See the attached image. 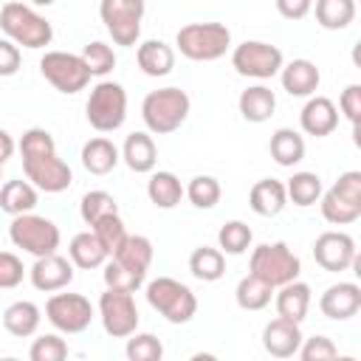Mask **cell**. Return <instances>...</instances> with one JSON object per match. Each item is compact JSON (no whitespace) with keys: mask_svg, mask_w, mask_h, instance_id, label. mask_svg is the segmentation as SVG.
<instances>
[{"mask_svg":"<svg viewBox=\"0 0 361 361\" xmlns=\"http://www.w3.org/2000/svg\"><path fill=\"white\" fill-rule=\"evenodd\" d=\"M231 65L240 76H251V79H271L282 71L285 59L282 51L271 42H259V39H245L243 45L234 48L231 54Z\"/></svg>","mask_w":361,"mask_h":361,"instance_id":"8fae6325","label":"cell"},{"mask_svg":"<svg viewBox=\"0 0 361 361\" xmlns=\"http://www.w3.org/2000/svg\"><path fill=\"white\" fill-rule=\"evenodd\" d=\"M85 116L93 130L99 133H113L124 124L127 118V93L118 82H99L85 104Z\"/></svg>","mask_w":361,"mask_h":361,"instance_id":"52a82bcc","label":"cell"},{"mask_svg":"<svg viewBox=\"0 0 361 361\" xmlns=\"http://www.w3.org/2000/svg\"><path fill=\"white\" fill-rule=\"evenodd\" d=\"M28 276H31V285L37 290L54 293V290H62V288H68L73 282V265L54 251V254L37 257V262L28 271Z\"/></svg>","mask_w":361,"mask_h":361,"instance_id":"2e32d148","label":"cell"},{"mask_svg":"<svg viewBox=\"0 0 361 361\" xmlns=\"http://www.w3.org/2000/svg\"><path fill=\"white\" fill-rule=\"evenodd\" d=\"M299 344H302V330H299V324L290 322V319L276 316V319H271V322L265 324V330H262V347H265V353L274 355V358H290V355H296Z\"/></svg>","mask_w":361,"mask_h":361,"instance_id":"e0dca14e","label":"cell"},{"mask_svg":"<svg viewBox=\"0 0 361 361\" xmlns=\"http://www.w3.org/2000/svg\"><path fill=\"white\" fill-rule=\"evenodd\" d=\"M141 3H144V0H141Z\"/></svg>","mask_w":361,"mask_h":361,"instance_id":"f5cc1de1","label":"cell"},{"mask_svg":"<svg viewBox=\"0 0 361 361\" xmlns=\"http://www.w3.org/2000/svg\"><path fill=\"white\" fill-rule=\"evenodd\" d=\"M0 28L14 45L31 48V51L34 48H45L54 39L51 23L42 14H37L31 6L17 3V0H11V3H6L0 8Z\"/></svg>","mask_w":361,"mask_h":361,"instance_id":"3957f363","label":"cell"},{"mask_svg":"<svg viewBox=\"0 0 361 361\" xmlns=\"http://www.w3.org/2000/svg\"><path fill=\"white\" fill-rule=\"evenodd\" d=\"M322 217L333 226H347L361 217V172L350 169L322 195Z\"/></svg>","mask_w":361,"mask_h":361,"instance_id":"ba28073f","label":"cell"},{"mask_svg":"<svg viewBox=\"0 0 361 361\" xmlns=\"http://www.w3.org/2000/svg\"><path fill=\"white\" fill-rule=\"evenodd\" d=\"M319 307L327 319L333 322H344V319H353L361 307V288L355 282H338V285H330L322 299H319Z\"/></svg>","mask_w":361,"mask_h":361,"instance_id":"ac0fdd59","label":"cell"},{"mask_svg":"<svg viewBox=\"0 0 361 361\" xmlns=\"http://www.w3.org/2000/svg\"><path fill=\"white\" fill-rule=\"evenodd\" d=\"M288 203V195H285V183L276 180V178H262L251 186L248 192V206L254 214L259 217H276Z\"/></svg>","mask_w":361,"mask_h":361,"instance_id":"ffe728a7","label":"cell"},{"mask_svg":"<svg viewBox=\"0 0 361 361\" xmlns=\"http://www.w3.org/2000/svg\"><path fill=\"white\" fill-rule=\"evenodd\" d=\"M34 6H51V3H56V0H31Z\"/></svg>","mask_w":361,"mask_h":361,"instance_id":"816d5d0a","label":"cell"},{"mask_svg":"<svg viewBox=\"0 0 361 361\" xmlns=\"http://www.w3.org/2000/svg\"><path fill=\"white\" fill-rule=\"evenodd\" d=\"M299 271H302V262L288 248V243H262V245H257L251 251L248 274L259 276L271 288H279L285 282L299 279Z\"/></svg>","mask_w":361,"mask_h":361,"instance_id":"5b68a950","label":"cell"},{"mask_svg":"<svg viewBox=\"0 0 361 361\" xmlns=\"http://www.w3.org/2000/svg\"><path fill=\"white\" fill-rule=\"evenodd\" d=\"M23 274H25V268H23L20 257L11 251H0V288L3 290L17 288L23 282Z\"/></svg>","mask_w":361,"mask_h":361,"instance_id":"bcb514c9","label":"cell"},{"mask_svg":"<svg viewBox=\"0 0 361 361\" xmlns=\"http://www.w3.org/2000/svg\"><path fill=\"white\" fill-rule=\"evenodd\" d=\"M20 152H23V172L37 189L48 195H59L73 183V172L56 155V144L48 130L42 127L25 130L20 141Z\"/></svg>","mask_w":361,"mask_h":361,"instance_id":"6da1fadb","label":"cell"},{"mask_svg":"<svg viewBox=\"0 0 361 361\" xmlns=\"http://www.w3.org/2000/svg\"><path fill=\"white\" fill-rule=\"evenodd\" d=\"M147 302H149V307L158 310L169 324H186V322L195 316V310H197L195 293H192L183 282H178V279H172V276H158V279H152V282L147 285Z\"/></svg>","mask_w":361,"mask_h":361,"instance_id":"8992f818","label":"cell"},{"mask_svg":"<svg viewBox=\"0 0 361 361\" xmlns=\"http://www.w3.org/2000/svg\"><path fill=\"white\" fill-rule=\"evenodd\" d=\"M147 195L158 209H175L183 197V186L172 172H152L147 180Z\"/></svg>","mask_w":361,"mask_h":361,"instance_id":"836d02e7","label":"cell"},{"mask_svg":"<svg viewBox=\"0 0 361 361\" xmlns=\"http://www.w3.org/2000/svg\"><path fill=\"white\" fill-rule=\"evenodd\" d=\"M79 56L85 59L90 76H107V73L116 68V54H113V48H110L107 42H102V39L87 42Z\"/></svg>","mask_w":361,"mask_h":361,"instance_id":"ab89813d","label":"cell"},{"mask_svg":"<svg viewBox=\"0 0 361 361\" xmlns=\"http://www.w3.org/2000/svg\"><path fill=\"white\" fill-rule=\"evenodd\" d=\"M144 276L147 274H138L127 265H121L118 259H110L104 262V285L113 288V290H127V293H135L141 285H144Z\"/></svg>","mask_w":361,"mask_h":361,"instance_id":"f35d334b","label":"cell"},{"mask_svg":"<svg viewBox=\"0 0 361 361\" xmlns=\"http://www.w3.org/2000/svg\"><path fill=\"white\" fill-rule=\"evenodd\" d=\"M338 107L347 116V121L353 127H358V118H361V85H347L341 99H338Z\"/></svg>","mask_w":361,"mask_h":361,"instance_id":"7dc6e473","label":"cell"},{"mask_svg":"<svg viewBox=\"0 0 361 361\" xmlns=\"http://www.w3.org/2000/svg\"><path fill=\"white\" fill-rule=\"evenodd\" d=\"M116 212H118V203H116V197H113L110 192H104V189L87 192V195L82 197V203H79V214H82V220H85L87 226H93L96 220H102V217H107V214H116Z\"/></svg>","mask_w":361,"mask_h":361,"instance_id":"74e56055","label":"cell"},{"mask_svg":"<svg viewBox=\"0 0 361 361\" xmlns=\"http://www.w3.org/2000/svg\"><path fill=\"white\" fill-rule=\"evenodd\" d=\"M307 307H310V285L307 282H285L279 285V293H276V313L282 319H290L296 324H302V319L307 316Z\"/></svg>","mask_w":361,"mask_h":361,"instance_id":"7402d4cb","label":"cell"},{"mask_svg":"<svg viewBox=\"0 0 361 361\" xmlns=\"http://www.w3.org/2000/svg\"><path fill=\"white\" fill-rule=\"evenodd\" d=\"M39 307L34 305V302H28V299H20V302H11L6 310H3V327L11 333V336H17V338H28V336H34L37 333V327H39Z\"/></svg>","mask_w":361,"mask_h":361,"instance_id":"4316f807","label":"cell"},{"mask_svg":"<svg viewBox=\"0 0 361 361\" xmlns=\"http://www.w3.org/2000/svg\"><path fill=\"white\" fill-rule=\"evenodd\" d=\"M68 254H71V262H73L76 268H85V271L104 265L107 257H110L93 231H82V234H76V237L71 240V245H68Z\"/></svg>","mask_w":361,"mask_h":361,"instance_id":"83f0119b","label":"cell"},{"mask_svg":"<svg viewBox=\"0 0 361 361\" xmlns=\"http://www.w3.org/2000/svg\"><path fill=\"white\" fill-rule=\"evenodd\" d=\"M65 355H68V344H65V338H59L54 333H45V336L34 338V344L28 350L31 361H62Z\"/></svg>","mask_w":361,"mask_h":361,"instance_id":"ee69618b","label":"cell"},{"mask_svg":"<svg viewBox=\"0 0 361 361\" xmlns=\"http://www.w3.org/2000/svg\"><path fill=\"white\" fill-rule=\"evenodd\" d=\"M99 316H102L104 333L113 338H127L138 327V307H135L133 293H127V290L107 288L99 296Z\"/></svg>","mask_w":361,"mask_h":361,"instance_id":"4fadbf2b","label":"cell"},{"mask_svg":"<svg viewBox=\"0 0 361 361\" xmlns=\"http://www.w3.org/2000/svg\"><path fill=\"white\" fill-rule=\"evenodd\" d=\"M285 195L296 206H313L322 197V178L316 172H293V178L285 183Z\"/></svg>","mask_w":361,"mask_h":361,"instance_id":"d590c367","label":"cell"},{"mask_svg":"<svg viewBox=\"0 0 361 361\" xmlns=\"http://www.w3.org/2000/svg\"><path fill=\"white\" fill-rule=\"evenodd\" d=\"M37 206V189L28 180H6L0 186V209L6 214H25Z\"/></svg>","mask_w":361,"mask_h":361,"instance_id":"f546056e","label":"cell"},{"mask_svg":"<svg viewBox=\"0 0 361 361\" xmlns=\"http://www.w3.org/2000/svg\"><path fill=\"white\" fill-rule=\"evenodd\" d=\"M313 8V0H276V11L285 20H302Z\"/></svg>","mask_w":361,"mask_h":361,"instance_id":"681fc988","label":"cell"},{"mask_svg":"<svg viewBox=\"0 0 361 361\" xmlns=\"http://www.w3.org/2000/svg\"><path fill=\"white\" fill-rule=\"evenodd\" d=\"M135 59H138V68L147 73V76H166L172 68H175V51L164 42V39H147L138 45L135 51Z\"/></svg>","mask_w":361,"mask_h":361,"instance_id":"cb8c5ba5","label":"cell"},{"mask_svg":"<svg viewBox=\"0 0 361 361\" xmlns=\"http://www.w3.org/2000/svg\"><path fill=\"white\" fill-rule=\"evenodd\" d=\"M237 104H240V113H243L245 121L262 124V121H268V118L274 116V110H276V96H274L271 87L254 85V87H248V90L240 93V102H237Z\"/></svg>","mask_w":361,"mask_h":361,"instance_id":"484cf974","label":"cell"},{"mask_svg":"<svg viewBox=\"0 0 361 361\" xmlns=\"http://www.w3.org/2000/svg\"><path fill=\"white\" fill-rule=\"evenodd\" d=\"M20 71V48L6 37L0 39V76H14Z\"/></svg>","mask_w":361,"mask_h":361,"instance_id":"c3c4849f","label":"cell"},{"mask_svg":"<svg viewBox=\"0 0 361 361\" xmlns=\"http://www.w3.org/2000/svg\"><path fill=\"white\" fill-rule=\"evenodd\" d=\"M45 316L59 333H82L93 322V305L82 293H54L45 302Z\"/></svg>","mask_w":361,"mask_h":361,"instance_id":"5bb4252c","label":"cell"},{"mask_svg":"<svg viewBox=\"0 0 361 361\" xmlns=\"http://www.w3.org/2000/svg\"><path fill=\"white\" fill-rule=\"evenodd\" d=\"M251 240H254V234H251V228L243 220H228L217 231V243H220L223 254H243L251 245Z\"/></svg>","mask_w":361,"mask_h":361,"instance_id":"60d3db41","label":"cell"},{"mask_svg":"<svg viewBox=\"0 0 361 361\" xmlns=\"http://www.w3.org/2000/svg\"><path fill=\"white\" fill-rule=\"evenodd\" d=\"M99 14L116 45H135V39L141 37V17H144L141 0H102Z\"/></svg>","mask_w":361,"mask_h":361,"instance_id":"7c38bea8","label":"cell"},{"mask_svg":"<svg viewBox=\"0 0 361 361\" xmlns=\"http://www.w3.org/2000/svg\"><path fill=\"white\" fill-rule=\"evenodd\" d=\"M189 107H192V102H189L186 90H180V87H161V90H152V93L144 96L141 118H144L149 133L166 135V133H175L186 121Z\"/></svg>","mask_w":361,"mask_h":361,"instance_id":"7a4b0ae2","label":"cell"},{"mask_svg":"<svg viewBox=\"0 0 361 361\" xmlns=\"http://www.w3.org/2000/svg\"><path fill=\"white\" fill-rule=\"evenodd\" d=\"M11 152H14V138L6 130H0V166L11 158Z\"/></svg>","mask_w":361,"mask_h":361,"instance_id":"f907efd6","label":"cell"},{"mask_svg":"<svg viewBox=\"0 0 361 361\" xmlns=\"http://www.w3.org/2000/svg\"><path fill=\"white\" fill-rule=\"evenodd\" d=\"M152 243L147 240V237H141V234H127L124 240H121V245L116 248V254H113V259H118L121 265H127V268H133V271H138V274H147V268H149V262H152Z\"/></svg>","mask_w":361,"mask_h":361,"instance_id":"f1b7e54d","label":"cell"},{"mask_svg":"<svg viewBox=\"0 0 361 361\" xmlns=\"http://www.w3.org/2000/svg\"><path fill=\"white\" fill-rule=\"evenodd\" d=\"M121 161V152L118 147L110 141V138H90L85 147H82V166L90 172V175H107L116 169V164Z\"/></svg>","mask_w":361,"mask_h":361,"instance_id":"d4e9b609","label":"cell"},{"mask_svg":"<svg viewBox=\"0 0 361 361\" xmlns=\"http://www.w3.org/2000/svg\"><path fill=\"white\" fill-rule=\"evenodd\" d=\"M299 124L307 135L324 138L338 127V110L327 96H310L299 113Z\"/></svg>","mask_w":361,"mask_h":361,"instance_id":"d6986e66","label":"cell"},{"mask_svg":"<svg viewBox=\"0 0 361 361\" xmlns=\"http://www.w3.org/2000/svg\"><path fill=\"white\" fill-rule=\"evenodd\" d=\"M127 358L130 361H161L164 344L152 333H133V338L127 341Z\"/></svg>","mask_w":361,"mask_h":361,"instance_id":"7bdbcfd3","label":"cell"},{"mask_svg":"<svg viewBox=\"0 0 361 361\" xmlns=\"http://www.w3.org/2000/svg\"><path fill=\"white\" fill-rule=\"evenodd\" d=\"M39 71L59 93H79L90 82V71H87L85 59L79 54H68V51H48L39 59Z\"/></svg>","mask_w":361,"mask_h":361,"instance_id":"30bf717a","label":"cell"},{"mask_svg":"<svg viewBox=\"0 0 361 361\" xmlns=\"http://www.w3.org/2000/svg\"><path fill=\"white\" fill-rule=\"evenodd\" d=\"M178 51L192 62H214L231 45V31L223 23H189L175 37Z\"/></svg>","mask_w":361,"mask_h":361,"instance_id":"277c9868","label":"cell"},{"mask_svg":"<svg viewBox=\"0 0 361 361\" xmlns=\"http://www.w3.org/2000/svg\"><path fill=\"white\" fill-rule=\"evenodd\" d=\"M121 158L124 164L144 175V172H152L155 169V161H158V152H155V141L149 133H130L124 147H121Z\"/></svg>","mask_w":361,"mask_h":361,"instance_id":"603a6c76","label":"cell"},{"mask_svg":"<svg viewBox=\"0 0 361 361\" xmlns=\"http://www.w3.org/2000/svg\"><path fill=\"white\" fill-rule=\"evenodd\" d=\"M90 231L99 237V243L104 245V251L113 257L116 254V248L121 245V240L127 237V231H124V223H121V217H118V212L116 214H107V217H102V220H96L93 226H90Z\"/></svg>","mask_w":361,"mask_h":361,"instance_id":"b9f144b4","label":"cell"},{"mask_svg":"<svg viewBox=\"0 0 361 361\" xmlns=\"http://www.w3.org/2000/svg\"><path fill=\"white\" fill-rule=\"evenodd\" d=\"M355 20V0H316V23L327 31H341Z\"/></svg>","mask_w":361,"mask_h":361,"instance_id":"d6a6232c","label":"cell"},{"mask_svg":"<svg viewBox=\"0 0 361 361\" xmlns=\"http://www.w3.org/2000/svg\"><path fill=\"white\" fill-rule=\"evenodd\" d=\"M271 296H274V288L268 282H262L259 276L248 274L237 282V290H234V299L243 310H262L271 305Z\"/></svg>","mask_w":361,"mask_h":361,"instance_id":"e575fe53","label":"cell"},{"mask_svg":"<svg viewBox=\"0 0 361 361\" xmlns=\"http://www.w3.org/2000/svg\"><path fill=\"white\" fill-rule=\"evenodd\" d=\"M8 237L17 248L34 254V257H45L54 254L59 248V228L54 220L39 217V214H14L11 226H8Z\"/></svg>","mask_w":361,"mask_h":361,"instance_id":"9c48e42d","label":"cell"},{"mask_svg":"<svg viewBox=\"0 0 361 361\" xmlns=\"http://www.w3.org/2000/svg\"><path fill=\"white\" fill-rule=\"evenodd\" d=\"M279 79H282V87L290 96H313L319 90L322 73L310 59H293V62L282 65Z\"/></svg>","mask_w":361,"mask_h":361,"instance_id":"44dd1931","label":"cell"},{"mask_svg":"<svg viewBox=\"0 0 361 361\" xmlns=\"http://www.w3.org/2000/svg\"><path fill=\"white\" fill-rule=\"evenodd\" d=\"M189 271L195 279L200 282H217L223 274H226V257L220 248H209V245H200L192 251L189 257Z\"/></svg>","mask_w":361,"mask_h":361,"instance_id":"1f68e13d","label":"cell"},{"mask_svg":"<svg viewBox=\"0 0 361 361\" xmlns=\"http://www.w3.org/2000/svg\"><path fill=\"white\" fill-rule=\"evenodd\" d=\"M271 158L279 164V166H293L305 158V138L290 130V127H282L271 135Z\"/></svg>","mask_w":361,"mask_h":361,"instance_id":"4dcf8cb0","label":"cell"},{"mask_svg":"<svg viewBox=\"0 0 361 361\" xmlns=\"http://www.w3.org/2000/svg\"><path fill=\"white\" fill-rule=\"evenodd\" d=\"M313 259H316V265H322L330 274L347 271L355 259V243L344 231H324L313 243Z\"/></svg>","mask_w":361,"mask_h":361,"instance_id":"9a60e30c","label":"cell"},{"mask_svg":"<svg viewBox=\"0 0 361 361\" xmlns=\"http://www.w3.org/2000/svg\"><path fill=\"white\" fill-rule=\"evenodd\" d=\"M183 195L192 200V206H197V209H212V206L220 203L223 189H220V180H217V178H212V175H197V178L189 180V186L183 189Z\"/></svg>","mask_w":361,"mask_h":361,"instance_id":"8d00e7d4","label":"cell"},{"mask_svg":"<svg viewBox=\"0 0 361 361\" xmlns=\"http://www.w3.org/2000/svg\"><path fill=\"white\" fill-rule=\"evenodd\" d=\"M296 353L302 355V361H327V358H336V355H338L336 344H333L327 336H310V338H302V344H299Z\"/></svg>","mask_w":361,"mask_h":361,"instance_id":"f6af8a7d","label":"cell"}]
</instances>
